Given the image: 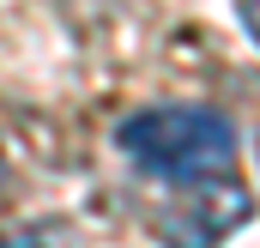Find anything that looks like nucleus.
Instances as JSON below:
<instances>
[{"mask_svg": "<svg viewBox=\"0 0 260 248\" xmlns=\"http://www.w3.org/2000/svg\"><path fill=\"white\" fill-rule=\"evenodd\" d=\"M115 145L127 151L133 170H145L157 182H194V176L230 170L236 127L212 103H151L115 127Z\"/></svg>", "mask_w": 260, "mask_h": 248, "instance_id": "obj_1", "label": "nucleus"}, {"mask_svg": "<svg viewBox=\"0 0 260 248\" xmlns=\"http://www.w3.org/2000/svg\"><path fill=\"white\" fill-rule=\"evenodd\" d=\"M254 218V194L236 176H194L170 206L151 212V230L164 248H218L230 230H242Z\"/></svg>", "mask_w": 260, "mask_h": 248, "instance_id": "obj_2", "label": "nucleus"}, {"mask_svg": "<svg viewBox=\"0 0 260 248\" xmlns=\"http://www.w3.org/2000/svg\"><path fill=\"white\" fill-rule=\"evenodd\" d=\"M242 24H248V37L260 43V0H242Z\"/></svg>", "mask_w": 260, "mask_h": 248, "instance_id": "obj_3", "label": "nucleus"}, {"mask_svg": "<svg viewBox=\"0 0 260 248\" xmlns=\"http://www.w3.org/2000/svg\"><path fill=\"white\" fill-rule=\"evenodd\" d=\"M0 182H6V145H0Z\"/></svg>", "mask_w": 260, "mask_h": 248, "instance_id": "obj_4", "label": "nucleus"}]
</instances>
